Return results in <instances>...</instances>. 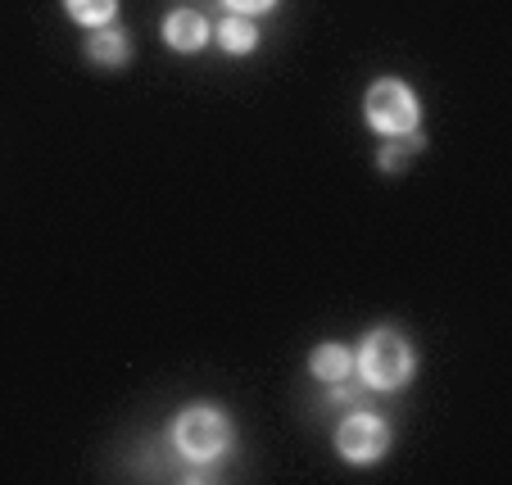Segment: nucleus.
Masks as SVG:
<instances>
[{"instance_id":"obj_1","label":"nucleus","mask_w":512,"mask_h":485,"mask_svg":"<svg viewBox=\"0 0 512 485\" xmlns=\"http://www.w3.org/2000/svg\"><path fill=\"white\" fill-rule=\"evenodd\" d=\"M354 372L363 377V386H372V390H404L417 372L413 345H408L395 327L368 331L354 354Z\"/></svg>"},{"instance_id":"obj_2","label":"nucleus","mask_w":512,"mask_h":485,"mask_svg":"<svg viewBox=\"0 0 512 485\" xmlns=\"http://www.w3.org/2000/svg\"><path fill=\"white\" fill-rule=\"evenodd\" d=\"M168 440L191 463H213L232 449V418L218 404H186L168 427Z\"/></svg>"},{"instance_id":"obj_3","label":"nucleus","mask_w":512,"mask_h":485,"mask_svg":"<svg viewBox=\"0 0 512 485\" xmlns=\"http://www.w3.org/2000/svg\"><path fill=\"white\" fill-rule=\"evenodd\" d=\"M363 118L381 136H408L422 123V100L404 78H377L363 96Z\"/></svg>"},{"instance_id":"obj_4","label":"nucleus","mask_w":512,"mask_h":485,"mask_svg":"<svg viewBox=\"0 0 512 485\" xmlns=\"http://www.w3.org/2000/svg\"><path fill=\"white\" fill-rule=\"evenodd\" d=\"M390 422L377 418V413H368V408H358V413H349L345 422L336 427V449L345 463L354 467H368L377 463V458L390 454Z\"/></svg>"},{"instance_id":"obj_5","label":"nucleus","mask_w":512,"mask_h":485,"mask_svg":"<svg viewBox=\"0 0 512 485\" xmlns=\"http://www.w3.org/2000/svg\"><path fill=\"white\" fill-rule=\"evenodd\" d=\"M159 37L168 41V50H177V55H195V50H204L213 41V28L209 19H204L200 10H168L164 28H159Z\"/></svg>"},{"instance_id":"obj_6","label":"nucleus","mask_w":512,"mask_h":485,"mask_svg":"<svg viewBox=\"0 0 512 485\" xmlns=\"http://www.w3.org/2000/svg\"><path fill=\"white\" fill-rule=\"evenodd\" d=\"M87 59L100 68H127L132 64V37L123 28H91L87 37Z\"/></svg>"},{"instance_id":"obj_7","label":"nucleus","mask_w":512,"mask_h":485,"mask_svg":"<svg viewBox=\"0 0 512 485\" xmlns=\"http://www.w3.org/2000/svg\"><path fill=\"white\" fill-rule=\"evenodd\" d=\"M309 372L322 381V386H345V381L354 377V350L327 340V345H318V350L309 354Z\"/></svg>"},{"instance_id":"obj_8","label":"nucleus","mask_w":512,"mask_h":485,"mask_svg":"<svg viewBox=\"0 0 512 485\" xmlns=\"http://www.w3.org/2000/svg\"><path fill=\"white\" fill-rule=\"evenodd\" d=\"M213 41H218L227 55H250V50H259V23L245 19V14H227V19L213 28Z\"/></svg>"},{"instance_id":"obj_9","label":"nucleus","mask_w":512,"mask_h":485,"mask_svg":"<svg viewBox=\"0 0 512 485\" xmlns=\"http://www.w3.org/2000/svg\"><path fill=\"white\" fill-rule=\"evenodd\" d=\"M422 132H408V136H386V146H381L377 155V168L381 173H399V168H408L417 155H422Z\"/></svg>"},{"instance_id":"obj_10","label":"nucleus","mask_w":512,"mask_h":485,"mask_svg":"<svg viewBox=\"0 0 512 485\" xmlns=\"http://www.w3.org/2000/svg\"><path fill=\"white\" fill-rule=\"evenodd\" d=\"M64 14L78 28H105L118 19V0H64Z\"/></svg>"},{"instance_id":"obj_11","label":"nucleus","mask_w":512,"mask_h":485,"mask_svg":"<svg viewBox=\"0 0 512 485\" xmlns=\"http://www.w3.org/2000/svg\"><path fill=\"white\" fill-rule=\"evenodd\" d=\"M232 14H245V19H259V14H268L277 0H223Z\"/></svg>"}]
</instances>
